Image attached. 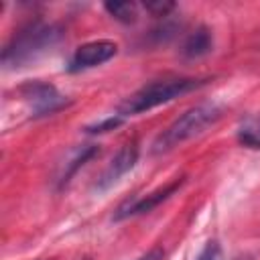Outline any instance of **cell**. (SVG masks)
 Listing matches in <instances>:
<instances>
[{
  "mask_svg": "<svg viewBox=\"0 0 260 260\" xmlns=\"http://www.w3.org/2000/svg\"><path fill=\"white\" fill-rule=\"evenodd\" d=\"M203 83H205V79H195V77H165V79L150 81V83L142 85L138 91H134L132 95H128L118 106L116 114L126 120L128 116H136V114L148 112L156 106L169 104L175 98L201 87Z\"/></svg>",
  "mask_w": 260,
  "mask_h": 260,
  "instance_id": "obj_1",
  "label": "cell"
},
{
  "mask_svg": "<svg viewBox=\"0 0 260 260\" xmlns=\"http://www.w3.org/2000/svg\"><path fill=\"white\" fill-rule=\"evenodd\" d=\"M61 37V28L51 22L35 20L18 28L2 51V65L8 69L22 67L24 63L39 57L43 51L53 47Z\"/></svg>",
  "mask_w": 260,
  "mask_h": 260,
  "instance_id": "obj_2",
  "label": "cell"
},
{
  "mask_svg": "<svg viewBox=\"0 0 260 260\" xmlns=\"http://www.w3.org/2000/svg\"><path fill=\"white\" fill-rule=\"evenodd\" d=\"M223 114V108L211 102L197 104L189 108L183 116H179L173 124H169L152 142V154H162L173 150L175 146L183 144L185 140H191L205 132L209 126H213Z\"/></svg>",
  "mask_w": 260,
  "mask_h": 260,
  "instance_id": "obj_3",
  "label": "cell"
},
{
  "mask_svg": "<svg viewBox=\"0 0 260 260\" xmlns=\"http://www.w3.org/2000/svg\"><path fill=\"white\" fill-rule=\"evenodd\" d=\"M185 183V177H177L173 179L171 183H167L165 187H158L156 191L152 193H146L142 197H134V199H128L124 201L116 213H114V219L120 221V219H126V217H134V215H142V213H150L154 207H158L162 201H167L171 195H175Z\"/></svg>",
  "mask_w": 260,
  "mask_h": 260,
  "instance_id": "obj_4",
  "label": "cell"
},
{
  "mask_svg": "<svg viewBox=\"0 0 260 260\" xmlns=\"http://www.w3.org/2000/svg\"><path fill=\"white\" fill-rule=\"evenodd\" d=\"M22 98L30 104L32 108V116H47V114H55L59 110H63L69 102L65 95H61L57 91L55 85L47 83V81H30L26 85L20 87Z\"/></svg>",
  "mask_w": 260,
  "mask_h": 260,
  "instance_id": "obj_5",
  "label": "cell"
},
{
  "mask_svg": "<svg viewBox=\"0 0 260 260\" xmlns=\"http://www.w3.org/2000/svg\"><path fill=\"white\" fill-rule=\"evenodd\" d=\"M116 53H118V45L114 41L100 39V41L83 43L71 55L67 71L69 73H79V71H85V69H93V67L102 65V63L110 61Z\"/></svg>",
  "mask_w": 260,
  "mask_h": 260,
  "instance_id": "obj_6",
  "label": "cell"
},
{
  "mask_svg": "<svg viewBox=\"0 0 260 260\" xmlns=\"http://www.w3.org/2000/svg\"><path fill=\"white\" fill-rule=\"evenodd\" d=\"M136 162H138V144H136V140H132V142H126V144L114 154V158L108 162V167H106V169L102 171V175L98 177L95 189H98V191L110 189V187H112L114 183H118L128 171H132Z\"/></svg>",
  "mask_w": 260,
  "mask_h": 260,
  "instance_id": "obj_7",
  "label": "cell"
},
{
  "mask_svg": "<svg viewBox=\"0 0 260 260\" xmlns=\"http://www.w3.org/2000/svg\"><path fill=\"white\" fill-rule=\"evenodd\" d=\"M213 49V35L207 26H197L183 43V57L187 59H199V57H205L207 53H211Z\"/></svg>",
  "mask_w": 260,
  "mask_h": 260,
  "instance_id": "obj_8",
  "label": "cell"
},
{
  "mask_svg": "<svg viewBox=\"0 0 260 260\" xmlns=\"http://www.w3.org/2000/svg\"><path fill=\"white\" fill-rule=\"evenodd\" d=\"M238 142L246 148H260V116H248L238 126Z\"/></svg>",
  "mask_w": 260,
  "mask_h": 260,
  "instance_id": "obj_9",
  "label": "cell"
},
{
  "mask_svg": "<svg viewBox=\"0 0 260 260\" xmlns=\"http://www.w3.org/2000/svg\"><path fill=\"white\" fill-rule=\"evenodd\" d=\"M95 154H98V146H93V144H89V146L77 150L75 156H73L69 162H65V171H63L61 177H59V189L65 187V185L71 181V177H73V175H75V173H77L89 158H93Z\"/></svg>",
  "mask_w": 260,
  "mask_h": 260,
  "instance_id": "obj_10",
  "label": "cell"
},
{
  "mask_svg": "<svg viewBox=\"0 0 260 260\" xmlns=\"http://www.w3.org/2000/svg\"><path fill=\"white\" fill-rule=\"evenodd\" d=\"M104 8L112 18H116L118 22H124V24H132L138 16L134 2H106Z\"/></svg>",
  "mask_w": 260,
  "mask_h": 260,
  "instance_id": "obj_11",
  "label": "cell"
},
{
  "mask_svg": "<svg viewBox=\"0 0 260 260\" xmlns=\"http://www.w3.org/2000/svg\"><path fill=\"white\" fill-rule=\"evenodd\" d=\"M122 122H124V118H120L118 114H114V116H108V118L102 120V122H95V124H91V126H85V132H87V134H104V132H110V130L118 128Z\"/></svg>",
  "mask_w": 260,
  "mask_h": 260,
  "instance_id": "obj_12",
  "label": "cell"
},
{
  "mask_svg": "<svg viewBox=\"0 0 260 260\" xmlns=\"http://www.w3.org/2000/svg\"><path fill=\"white\" fill-rule=\"evenodd\" d=\"M144 8H146L152 16L160 18V16H169V12L175 8V4H173V2H167V0H158V2H146Z\"/></svg>",
  "mask_w": 260,
  "mask_h": 260,
  "instance_id": "obj_13",
  "label": "cell"
},
{
  "mask_svg": "<svg viewBox=\"0 0 260 260\" xmlns=\"http://www.w3.org/2000/svg\"><path fill=\"white\" fill-rule=\"evenodd\" d=\"M197 260H221V248H219V244L215 240H209L203 246V250L199 252Z\"/></svg>",
  "mask_w": 260,
  "mask_h": 260,
  "instance_id": "obj_14",
  "label": "cell"
},
{
  "mask_svg": "<svg viewBox=\"0 0 260 260\" xmlns=\"http://www.w3.org/2000/svg\"><path fill=\"white\" fill-rule=\"evenodd\" d=\"M162 258H165V250H160V248H152L148 254L140 256L138 260H162Z\"/></svg>",
  "mask_w": 260,
  "mask_h": 260,
  "instance_id": "obj_15",
  "label": "cell"
}]
</instances>
